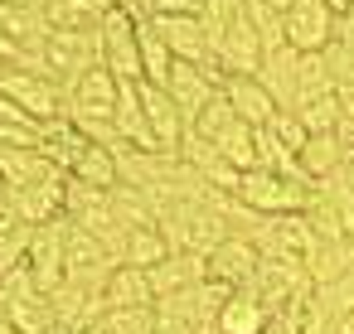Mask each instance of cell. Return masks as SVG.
Segmentation results:
<instances>
[{"label":"cell","mask_w":354,"mask_h":334,"mask_svg":"<svg viewBox=\"0 0 354 334\" xmlns=\"http://www.w3.org/2000/svg\"><path fill=\"white\" fill-rule=\"evenodd\" d=\"M160 233L170 242L175 257H209L218 242L233 237L228 218L218 213V189L209 199H189V204H175L160 213Z\"/></svg>","instance_id":"cell-1"},{"label":"cell","mask_w":354,"mask_h":334,"mask_svg":"<svg viewBox=\"0 0 354 334\" xmlns=\"http://www.w3.org/2000/svg\"><path fill=\"white\" fill-rule=\"evenodd\" d=\"M335 35H344V39H354V6H349V15H339V30Z\"/></svg>","instance_id":"cell-37"},{"label":"cell","mask_w":354,"mask_h":334,"mask_svg":"<svg viewBox=\"0 0 354 334\" xmlns=\"http://www.w3.org/2000/svg\"><path fill=\"white\" fill-rule=\"evenodd\" d=\"M310 189H315L310 179H286L277 170H248L238 184V204L262 218H281V213H306Z\"/></svg>","instance_id":"cell-3"},{"label":"cell","mask_w":354,"mask_h":334,"mask_svg":"<svg viewBox=\"0 0 354 334\" xmlns=\"http://www.w3.org/2000/svg\"><path fill=\"white\" fill-rule=\"evenodd\" d=\"M272 315L277 310H291V305H306L310 295H315V281H310V271L301 266V262H281V257H262L257 262V276H252V286H248Z\"/></svg>","instance_id":"cell-5"},{"label":"cell","mask_w":354,"mask_h":334,"mask_svg":"<svg viewBox=\"0 0 354 334\" xmlns=\"http://www.w3.org/2000/svg\"><path fill=\"white\" fill-rule=\"evenodd\" d=\"M257 83L272 92V102H277L281 112H291V107H296V92H301V54H296L291 44L277 49V54H267L262 68H257Z\"/></svg>","instance_id":"cell-15"},{"label":"cell","mask_w":354,"mask_h":334,"mask_svg":"<svg viewBox=\"0 0 354 334\" xmlns=\"http://www.w3.org/2000/svg\"><path fill=\"white\" fill-rule=\"evenodd\" d=\"M204 262H209V281H218V286H228V291H243V286H252L262 252H257L248 237H228V242H218Z\"/></svg>","instance_id":"cell-13"},{"label":"cell","mask_w":354,"mask_h":334,"mask_svg":"<svg viewBox=\"0 0 354 334\" xmlns=\"http://www.w3.org/2000/svg\"><path fill=\"white\" fill-rule=\"evenodd\" d=\"M325 68H330V83H335V92L339 88H354V39H344V35H335L330 44H325Z\"/></svg>","instance_id":"cell-30"},{"label":"cell","mask_w":354,"mask_h":334,"mask_svg":"<svg viewBox=\"0 0 354 334\" xmlns=\"http://www.w3.org/2000/svg\"><path fill=\"white\" fill-rule=\"evenodd\" d=\"M64 257H68V281L73 286H88V291H107V281H112V271L122 266L93 233H83L78 223H68V247H64Z\"/></svg>","instance_id":"cell-11"},{"label":"cell","mask_w":354,"mask_h":334,"mask_svg":"<svg viewBox=\"0 0 354 334\" xmlns=\"http://www.w3.org/2000/svg\"><path fill=\"white\" fill-rule=\"evenodd\" d=\"M73 179H78V184H93V189H117V184H122L117 155H112L107 146H88L83 160L73 165Z\"/></svg>","instance_id":"cell-28"},{"label":"cell","mask_w":354,"mask_h":334,"mask_svg":"<svg viewBox=\"0 0 354 334\" xmlns=\"http://www.w3.org/2000/svg\"><path fill=\"white\" fill-rule=\"evenodd\" d=\"M209 0H156L151 15H204Z\"/></svg>","instance_id":"cell-35"},{"label":"cell","mask_w":354,"mask_h":334,"mask_svg":"<svg viewBox=\"0 0 354 334\" xmlns=\"http://www.w3.org/2000/svg\"><path fill=\"white\" fill-rule=\"evenodd\" d=\"M20 59H25V44L0 30V63H6V68H20Z\"/></svg>","instance_id":"cell-36"},{"label":"cell","mask_w":354,"mask_h":334,"mask_svg":"<svg viewBox=\"0 0 354 334\" xmlns=\"http://www.w3.org/2000/svg\"><path fill=\"white\" fill-rule=\"evenodd\" d=\"M39 121L20 107V102H10L6 92H0V146H10V150H39Z\"/></svg>","instance_id":"cell-25"},{"label":"cell","mask_w":354,"mask_h":334,"mask_svg":"<svg viewBox=\"0 0 354 334\" xmlns=\"http://www.w3.org/2000/svg\"><path fill=\"white\" fill-rule=\"evenodd\" d=\"M170 68H175V54H170L165 39L156 35L151 15H141V73H146V83L165 88V83H170Z\"/></svg>","instance_id":"cell-27"},{"label":"cell","mask_w":354,"mask_h":334,"mask_svg":"<svg viewBox=\"0 0 354 334\" xmlns=\"http://www.w3.org/2000/svg\"><path fill=\"white\" fill-rule=\"evenodd\" d=\"M301 310H306V305H291V310H277V315L267 320V329H262V334H306V324H301Z\"/></svg>","instance_id":"cell-34"},{"label":"cell","mask_w":354,"mask_h":334,"mask_svg":"<svg viewBox=\"0 0 354 334\" xmlns=\"http://www.w3.org/2000/svg\"><path fill=\"white\" fill-rule=\"evenodd\" d=\"M10 6H20V10H39L44 0H10Z\"/></svg>","instance_id":"cell-39"},{"label":"cell","mask_w":354,"mask_h":334,"mask_svg":"<svg viewBox=\"0 0 354 334\" xmlns=\"http://www.w3.org/2000/svg\"><path fill=\"white\" fill-rule=\"evenodd\" d=\"M335 30H339V15H335L330 0H291V10H286V44L296 54H325Z\"/></svg>","instance_id":"cell-9"},{"label":"cell","mask_w":354,"mask_h":334,"mask_svg":"<svg viewBox=\"0 0 354 334\" xmlns=\"http://www.w3.org/2000/svg\"><path fill=\"white\" fill-rule=\"evenodd\" d=\"M0 334H20V329H15V320L6 315V305H0Z\"/></svg>","instance_id":"cell-38"},{"label":"cell","mask_w":354,"mask_h":334,"mask_svg":"<svg viewBox=\"0 0 354 334\" xmlns=\"http://www.w3.org/2000/svg\"><path fill=\"white\" fill-rule=\"evenodd\" d=\"M136 88H141L146 121H151V131H156V146H160L165 155H180V141H185V117H180L175 97H170L165 88H156V83H136Z\"/></svg>","instance_id":"cell-14"},{"label":"cell","mask_w":354,"mask_h":334,"mask_svg":"<svg viewBox=\"0 0 354 334\" xmlns=\"http://www.w3.org/2000/svg\"><path fill=\"white\" fill-rule=\"evenodd\" d=\"M6 73H10V68H6V63H0V78H6Z\"/></svg>","instance_id":"cell-40"},{"label":"cell","mask_w":354,"mask_h":334,"mask_svg":"<svg viewBox=\"0 0 354 334\" xmlns=\"http://www.w3.org/2000/svg\"><path fill=\"white\" fill-rule=\"evenodd\" d=\"M112 126H117V136H122L127 146H136V150H160V146H156V131H151V121H146V107H141V88H136V83H122ZM160 155H165V150H160Z\"/></svg>","instance_id":"cell-17"},{"label":"cell","mask_w":354,"mask_h":334,"mask_svg":"<svg viewBox=\"0 0 354 334\" xmlns=\"http://www.w3.org/2000/svg\"><path fill=\"white\" fill-rule=\"evenodd\" d=\"M156 35L165 39V49L180 59V63H204L214 68V54H209V35H204V20L199 15H151Z\"/></svg>","instance_id":"cell-12"},{"label":"cell","mask_w":354,"mask_h":334,"mask_svg":"<svg viewBox=\"0 0 354 334\" xmlns=\"http://www.w3.org/2000/svg\"><path fill=\"white\" fill-rule=\"evenodd\" d=\"M296 117H301V126H306L310 136H325V131H335V121H339V92H325V97H310V102H301V107H296Z\"/></svg>","instance_id":"cell-29"},{"label":"cell","mask_w":354,"mask_h":334,"mask_svg":"<svg viewBox=\"0 0 354 334\" xmlns=\"http://www.w3.org/2000/svg\"><path fill=\"white\" fill-rule=\"evenodd\" d=\"M306 223L320 242H349L354 237V189L335 175V179H320L310 189V204H306Z\"/></svg>","instance_id":"cell-6"},{"label":"cell","mask_w":354,"mask_h":334,"mask_svg":"<svg viewBox=\"0 0 354 334\" xmlns=\"http://www.w3.org/2000/svg\"><path fill=\"white\" fill-rule=\"evenodd\" d=\"M97 39H102V68L117 83H146V73H141V15L112 10L97 25Z\"/></svg>","instance_id":"cell-4"},{"label":"cell","mask_w":354,"mask_h":334,"mask_svg":"<svg viewBox=\"0 0 354 334\" xmlns=\"http://www.w3.org/2000/svg\"><path fill=\"white\" fill-rule=\"evenodd\" d=\"M88 334H102V324H97V329H88Z\"/></svg>","instance_id":"cell-41"},{"label":"cell","mask_w":354,"mask_h":334,"mask_svg":"<svg viewBox=\"0 0 354 334\" xmlns=\"http://www.w3.org/2000/svg\"><path fill=\"white\" fill-rule=\"evenodd\" d=\"M102 300H107V310H156V291L141 266H117Z\"/></svg>","instance_id":"cell-22"},{"label":"cell","mask_w":354,"mask_h":334,"mask_svg":"<svg viewBox=\"0 0 354 334\" xmlns=\"http://www.w3.org/2000/svg\"><path fill=\"white\" fill-rule=\"evenodd\" d=\"M102 334H156V310H107Z\"/></svg>","instance_id":"cell-32"},{"label":"cell","mask_w":354,"mask_h":334,"mask_svg":"<svg viewBox=\"0 0 354 334\" xmlns=\"http://www.w3.org/2000/svg\"><path fill=\"white\" fill-rule=\"evenodd\" d=\"M0 92H6L10 102H20L39 126L68 117V88H59L54 78H39V73H20V68H10L6 78H0Z\"/></svg>","instance_id":"cell-8"},{"label":"cell","mask_w":354,"mask_h":334,"mask_svg":"<svg viewBox=\"0 0 354 334\" xmlns=\"http://www.w3.org/2000/svg\"><path fill=\"white\" fill-rule=\"evenodd\" d=\"M165 92L175 97V107H180V117H185V126H194V121H199V112L223 92V73H218V68H204V63H180V59H175Z\"/></svg>","instance_id":"cell-10"},{"label":"cell","mask_w":354,"mask_h":334,"mask_svg":"<svg viewBox=\"0 0 354 334\" xmlns=\"http://www.w3.org/2000/svg\"><path fill=\"white\" fill-rule=\"evenodd\" d=\"M165 257H170V242H165L160 223H151V228H131L127 252H122V266H141V271H151V266H160Z\"/></svg>","instance_id":"cell-26"},{"label":"cell","mask_w":354,"mask_h":334,"mask_svg":"<svg viewBox=\"0 0 354 334\" xmlns=\"http://www.w3.org/2000/svg\"><path fill=\"white\" fill-rule=\"evenodd\" d=\"M117 6L112 0H44L39 15L49 30H97Z\"/></svg>","instance_id":"cell-18"},{"label":"cell","mask_w":354,"mask_h":334,"mask_svg":"<svg viewBox=\"0 0 354 334\" xmlns=\"http://www.w3.org/2000/svg\"><path fill=\"white\" fill-rule=\"evenodd\" d=\"M223 97L233 102V112H238V121H248V126H267L281 107L272 102V92L257 83V78H223Z\"/></svg>","instance_id":"cell-20"},{"label":"cell","mask_w":354,"mask_h":334,"mask_svg":"<svg viewBox=\"0 0 354 334\" xmlns=\"http://www.w3.org/2000/svg\"><path fill=\"white\" fill-rule=\"evenodd\" d=\"M344 160H349V150L339 146V136L335 131H325V136H310L306 141V150H301V170H306V179H335L339 170H344Z\"/></svg>","instance_id":"cell-24"},{"label":"cell","mask_w":354,"mask_h":334,"mask_svg":"<svg viewBox=\"0 0 354 334\" xmlns=\"http://www.w3.org/2000/svg\"><path fill=\"white\" fill-rule=\"evenodd\" d=\"M146 276H151L156 300H165V295H180V291L209 281V262H204V257H175V252H170V257H165L160 266H151Z\"/></svg>","instance_id":"cell-21"},{"label":"cell","mask_w":354,"mask_h":334,"mask_svg":"<svg viewBox=\"0 0 354 334\" xmlns=\"http://www.w3.org/2000/svg\"><path fill=\"white\" fill-rule=\"evenodd\" d=\"M267 131H272V136H277V141H281V146H286V150H291V155L301 160V150H306L310 131L301 126V117H296V112H277V117L267 121Z\"/></svg>","instance_id":"cell-33"},{"label":"cell","mask_w":354,"mask_h":334,"mask_svg":"<svg viewBox=\"0 0 354 334\" xmlns=\"http://www.w3.org/2000/svg\"><path fill=\"white\" fill-rule=\"evenodd\" d=\"M349 242H354V237H349Z\"/></svg>","instance_id":"cell-42"},{"label":"cell","mask_w":354,"mask_h":334,"mask_svg":"<svg viewBox=\"0 0 354 334\" xmlns=\"http://www.w3.org/2000/svg\"><path fill=\"white\" fill-rule=\"evenodd\" d=\"M64 175L59 165H49L39 150H10V146H0V184L6 189H35L44 179Z\"/></svg>","instance_id":"cell-19"},{"label":"cell","mask_w":354,"mask_h":334,"mask_svg":"<svg viewBox=\"0 0 354 334\" xmlns=\"http://www.w3.org/2000/svg\"><path fill=\"white\" fill-rule=\"evenodd\" d=\"M93 141L68 121V117H59V121H44V131H39V155L49 160V165H59L64 175H73V165L83 160V150H88Z\"/></svg>","instance_id":"cell-16"},{"label":"cell","mask_w":354,"mask_h":334,"mask_svg":"<svg viewBox=\"0 0 354 334\" xmlns=\"http://www.w3.org/2000/svg\"><path fill=\"white\" fill-rule=\"evenodd\" d=\"M64 247H68V218H54V223L35 228V237H30L25 266H30V276H35V286H39L44 295H54V291L68 281V257H64Z\"/></svg>","instance_id":"cell-7"},{"label":"cell","mask_w":354,"mask_h":334,"mask_svg":"<svg viewBox=\"0 0 354 334\" xmlns=\"http://www.w3.org/2000/svg\"><path fill=\"white\" fill-rule=\"evenodd\" d=\"M35 54L44 63V78H54L59 88H73L83 73L102 68V39H97V30H54Z\"/></svg>","instance_id":"cell-2"},{"label":"cell","mask_w":354,"mask_h":334,"mask_svg":"<svg viewBox=\"0 0 354 334\" xmlns=\"http://www.w3.org/2000/svg\"><path fill=\"white\" fill-rule=\"evenodd\" d=\"M267 320H272V310L243 286V291H233V295L223 300V310H218V334H262Z\"/></svg>","instance_id":"cell-23"},{"label":"cell","mask_w":354,"mask_h":334,"mask_svg":"<svg viewBox=\"0 0 354 334\" xmlns=\"http://www.w3.org/2000/svg\"><path fill=\"white\" fill-rule=\"evenodd\" d=\"M233 121H238V112H233V102H228V97L218 92V97H214V102H209V107L199 112V121H194V131H199L204 141H218V136H223V131H228Z\"/></svg>","instance_id":"cell-31"}]
</instances>
